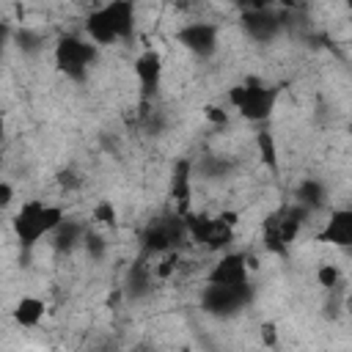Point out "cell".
Wrapping results in <instances>:
<instances>
[{"label": "cell", "mask_w": 352, "mask_h": 352, "mask_svg": "<svg viewBox=\"0 0 352 352\" xmlns=\"http://www.w3.org/2000/svg\"><path fill=\"white\" fill-rule=\"evenodd\" d=\"M135 25H138L135 6L126 0H113L88 11V16L82 19V33L102 50L129 41L135 36Z\"/></svg>", "instance_id": "1"}, {"label": "cell", "mask_w": 352, "mask_h": 352, "mask_svg": "<svg viewBox=\"0 0 352 352\" xmlns=\"http://www.w3.org/2000/svg\"><path fill=\"white\" fill-rule=\"evenodd\" d=\"M66 220V212L60 204L44 201V198H28L19 204V209L11 214V231L22 250H33L41 239L52 236Z\"/></svg>", "instance_id": "2"}, {"label": "cell", "mask_w": 352, "mask_h": 352, "mask_svg": "<svg viewBox=\"0 0 352 352\" xmlns=\"http://www.w3.org/2000/svg\"><path fill=\"white\" fill-rule=\"evenodd\" d=\"M278 99H280V88L258 77H248L228 88V104L250 124H264L275 113Z\"/></svg>", "instance_id": "3"}, {"label": "cell", "mask_w": 352, "mask_h": 352, "mask_svg": "<svg viewBox=\"0 0 352 352\" xmlns=\"http://www.w3.org/2000/svg\"><path fill=\"white\" fill-rule=\"evenodd\" d=\"M96 58H99V47L85 33H63L52 47V60L58 72L72 82H85Z\"/></svg>", "instance_id": "4"}, {"label": "cell", "mask_w": 352, "mask_h": 352, "mask_svg": "<svg viewBox=\"0 0 352 352\" xmlns=\"http://www.w3.org/2000/svg\"><path fill=\"white\" fill-rule=\"evenodd\" d=\"M187 239L201 245L209 253H228L234 242V217L231 214H204V212H184Z\"/></svg>", "instance_id": "5"}, {"label": "cell", "mask_w": 352, "mask_h": 352, "mask_svg": "<svg viewBox=\"0 0 352 352\" xmlns=\"http://www.w3.org/2000/svg\"><path fill=\"white\" fill-rule=\"evenodd\" d=\"M182 239H187V226H184V214H160L154 220H148V226L140 234V248L143 256H168L173 253Z\"/></svg>", "instance_id": "6"}, {"label": "cell", "mask_w": 352, "mask_h": 352, "mask_svg": "<svg viewBox=\"0 0 352 352\" xmlns=\"http://www.w3.org/2000/svg\"><path fill=\"white\" fill-rule=\"evenodd\" d=\"M305 214H308V209L300 206V204H286L278 212H272L264 220V242H267V248L275 250V253H286V248L297 239Z\"/></svg>", "instance_id": "7"}, {"label": "cell", "mask_w": 352, "mask_h": 352, "mask_svg": "<svg viewBox=\"0 0 352 352\" xmlns=\"http://www.w3.org/2000/svg\"><path fill=\"white\" fill-rule=\"evenodd\" d=\"M173 38L198 60H209L220 47V25L209 19H187L176 28Z\"/></svg>", "instance_id": "8"}, {"label": "cell", "mask_w": 352, "mask_h": 352, "mask_svg": "<svg viewBox=\"0 0 352 352\" xmlns=\"http://www.w3.org/2000/svg\"><path fill=\"white\" fill-rule=\"evenodd\" d=\"M253 300V286L248 289H234V286H214L206 283L201 292V308L217 319H231L242 308H248Z\"/></svg>", "instance_id": "9"}, {"label": "cell", "mask_w": 352, "mask_h": 352, "mask_svg": "<svg viewBox=\"0 0 352 352\" xmlns=\"http://www.w3.org/2000/svg\"><path fill=\"white\" fill-rule=\"evenodd\" d=\"M206 283L248 289V286H250V272H248V258H245V253H236V250L220 253V258H217V261L209 267V272H206Z\"/></svg>", "instance_id": "10"}, {"label": "cell", "mask_w": 352, "mask_h": 352, "mask_svg": "<svg viewBox=\"0 0 352 352\" xmlns=\"http://www.w3.org/2000/svg\"><path fill=\"white\" fill-rule=\"evenodd\" d=\"M132 72H135V80H138V88H140V96L148 102L157 96L160 85H162V77H165V66H162V55L157 50H143L135 63H132Z\"/></svg>", "instance_id": "11"}, {"label": "cell", "mask_w": 352, "mask_h": 352, "mask_svg": "<svg viewBox=\"0 0 352 352\" xmlns=\"http://www.w3.org/2000/svg\"><path fill=\"white\" fill-rule=\"evenodd\" d=\"M242 30L253 38V41H258V44H267V41H272L275 36H280V30H283V16L278 14V11H272V8H250V11H245L242 14Z\"/></svg>", "instance_id": "12"}, {"label": "cell", "mask_w": 352, "mask_h": 352, "mask_svg": "<svg viewBox=\"0 0 352 352\" xmlns=\"http://www.w3.org/2000/svg\"><path fill=\"white\" fill-rule=\"evenodd\" d=\"M319 242H324L330 248L352 250V206H338L327 214V220L319 231Z\"/></svg>", "instance_id": "13"}, {"label": "cell", "mask_w": 352, "mask_h": 352, "mask_svg": "<svg viewBox=\"0 0 352 352\" xmlns=\"http://www.w3.org/2000/svg\"><path fill=\"white\" fill-rule=\"evenodd\" d=\"M47 316V305L41 297L36 294H22L16 300V305L11 308V319L19 324V327H38L41 319Z\"/></svg>", "instance_id": "14"}, {"label": "cell", "mask_w": 352, "mask_h": 352, "mask_svg": "<svg viewBox=\"0 0 352 352\" xmlns=\"http://www.w3.org/2000/svg\"><path fill=\"white\" fill-rule=\"evenodd\" d=\"M324 198H327L324 184H322V182H316V179H302V182H300V187L294 190V204L305 206L308 212H311V209H316V206H322V204H324Z\"/></svg>", "instance_id": "15"}, {"label": "cell", "mask_w": 352, "mask_h": 352, "mask_svg": "<svg viewBox=\"0 0 352 352\" xmlns=\"http://www.w3.org/2000/svg\"><path fill=\"white\" fill-rule=\"evenodd\" d=\"M190 184H192V162L182 160V162H176L173 179H170V192H173V198H179L182 206H187V201H190Z\"/></svg>", "instance_id": "16"}, {"label": "cell", "mask_w": 352, "mask_h": 352, "mask_svg": "<svg viewBox=\"0 0 352 352\" xmlns=\"http://www.w3.org/2000/svg\"><path fill=\"white\" fill-rule=\"evenodd\" d=\"M85 236H88L85 226L72 223V220H63V226L52 234V239H55V248H58V250H72L77 242H85Z\"/></svg>", "instance_id": "17"}, {"label": "cell", "mask_w": 352, "mask_h": 352, "mask_svg": "<svg viewBox=\"0 0 352 352\" xmlns=\"http://www.w3.org/2000/svg\"><path fill=\"white\" fill-rule=\"evenodd\" d=\"M256 148H258V154H261V162L275 170V168H278V148H275L272 132L258 129V132H256Z\"/></svg>", "instance_id": "18"}, {"label": "cell", "mask_w": 352, "mask_h": 352, "mask_svg": "<svg viewBox=\"0 0 352 352\" xmlns=\"http://www.w3.org/2000/svg\"><path fill=\"white\" fill-rule=\"evenodd\" d=\"M91 217H94V223H99V226H116V206L110 204V198H102L94 209H91Z\"/></svg>", "instance_id": "19"}, {"label": "cell", "mask_w": 352, "mask_h": 352, "mask_svg": "<svg viewBox=\"0 0 352 352\" xmlns=\"http://www.w3.org/2000/svg\"><path fill=\"white\" fill-rule=\"evenodd\" d=\"M338 280H341V270H338L336 264H319V270H316V283H319L322 289H333V286H338Z\"/></svg>", "instance_id": "20"}, {"label": "cell", "mask_w": 352, "mask_h": 352, "mask_svg": "<svg viewBox=\"0 0 352 352\" xmlns=\"http://www.w3.org/2000/svg\"><path fill=\"white\" fill-rule=\"evenodd\" d=\"M11 201H14V184L8 179H3L0 182V206H11Z\"/></svg>", "instance_id": "21"}, {"label": "cell", "mask_w": 352, "mask_h": 352, "mask_svg": "<svg viewBox=\"0 0 352 352\" xmlns=\"http://www.w3.org/2000/svg\"><path fill=\"white\" fill-rule=\"evenodd\" d=\"M346 129H349V135H352V121H349V126H346Z\"/></svg>", "instance_id": "22"}]
</instances>
